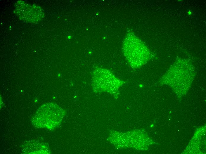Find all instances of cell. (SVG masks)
<instances>
[{
	"mask_svg": "<svg viewBox=\"0 0 206 154\" xmlns=\"http://www.w3.org/2000/svg\"><path fill=\"white\" fill-rule=\"evenodd\" d=\"M64 113L63 110L56 104H44L33 116L32 123L37 127L54 128L61 123Z\"/></svg>",
	"mask_w": 206,
	"mask_h": 154,
	"instance_id": "cell-1",
	"label": "cell"
},
{
	"mask_svg": "<svg viewBox=\"0 0 206 154\" xmlns=\"http://www.w3.org/2000/svg\"><path fill=\"white\" fill-rule=\"evenodd\" d=\"M140 41L132 33H128L123 43V49L125 56L132 66L137 65L139 60V49L138 46Z\"/></svg>",
	"mask_w": 206,
	"mask_h": 154,
	"instance_id": "cell-2",
	"label": "cell"
},
{
	"mask_svg": "<svg viewBox=\"0 0 206 154\" xmlns=\"http://www.w3.org/2000/svg\"><path fill=\"white\" fill-rule=\"evenodd\" d=\"M22 151L25 154H47L49 149L45 144L35 141L26 142L22 145Z\"/></svg>",
	"mask_w": 206,
	"mask_h": 154,
	"instance_id": "cell-3",
	"label": "cell"
},
{
	"mask_svg": "<svg viewBox=\"0 0 206 154\" xmlns=\"http://www.w3.org/2000/svg\"><path fill=\"white\" fill-rule=\"evenodd\" d=\"M188 14H191V12H188Z\"/></svg>",
	"mask_w": 206,
	"mask_h": 154,
	"instance_id": "cell-4",
	"label": "cell"
}]
</instances>
